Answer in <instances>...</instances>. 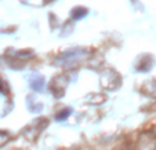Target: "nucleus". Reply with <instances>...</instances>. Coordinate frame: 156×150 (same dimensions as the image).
Listing matches in <instances>:
<instances>
[{
    "mask_svg": "<svg viewBox=\"0 0 156 150\" xmlns=\"http://www.w3.org/2000/svg\"><path fill=\"white\" fill-rule=\"evenodd\" d=\"M47 125H48V118L37 117L22 130V135H24L28 141L35 142L36 139L39 138V135L47 128Z\"/></svg>",
    "mask_w": 156,
    "mask_h": 150,
    "instance_id": "obj_1",
    "label": "nucleus"
},
{
    "mask_svg": "<svg viewBox=\"0 0 156 150\" xmlns=\"http://www.w3.org/2000/svg\"><path fill=\"white\" fill-rule=\"evenodd\" d=\"M101 87L105 91H115V90L120 88L122 85V76L119 72L115 69H105L101 73Z\"/></svg>",
    "mask_w": 156,
    "mask_h": 150,
    "instance_id": "obj_2",
    "label": "nucleus"
},
{
    "mask_svg": "<svg viewBox=\"0 0 156 150\" xmlns=\"http://www.w3.org/2000/svg\"><path fill=\"white\" fill-rule=\"evenodd\" d=\"M68 84H69V77L65 73H59L51 80L50 85H48V90H50V92L55 98H62L65 95Z\"/></svg>",
    "mask_w": 156,
    "mask_h": 150,
    "instance_id": "obj_3",
    "label": "nucleus"
},
{
    "mask_svg": "<svg viewBox=\"0 0 156 150\" xmlns=\"http://www.w3.org/2000/svg\"><path fill=\"white\" fill-rule=\"evenodd\" d=\"M136 150H156V135L152 132H144L136 142Z\"/></svg>",
    "mask_w": 156,
    "mask_h": 150,
    "instance_id": "obj_4",
    "label": "nucleus"
},
{
    "mask_svg": "<svg viewBox=\"0 0 156 150\" xmlns=\"http://www.w3.org/2000/svg\"><path fill=\"white\" fill-rule=\"evenodd\" d=\"M153 65V61H152V56L151 55H142L138 58L136 63V70L137 72H148Z\"/></svg>",
    "mask_w": 156,
    "mask_h": 150,
    "instance_id": "obj_5",
    "label": "nucleus"
},
{
    "mask_svg": "<svg viewBox=\"0 0 156 150\" xmlns=\"http://www.w3.org/2000/svg\"><path fill=\"white\" fill-rule=\"evenodd\" d=\"M44 85H46V81H44V77L41 76V74H33L32 79H30V88L33 90V91L39 92L41 91V90L44 88Z\"/></svg>",
    "mask_w": 156,
    "mask_h": 150,
    "instance_id": "obj_6",
    "label": "nucleus"
},
{
    "mask_svg": "<svg viewBox=\"0 0 156 150\" xmlns=\"http://www.w3.org/2000/svg\"><path fill=\"white\" fill-rule=\"evenodd\" d=\"M87 12L88 10L84 9V7H75L71 11V17L72 19H82V18H84L87 15Z\"/></svg>",
    "mask_w": 156,
    "mask_h": 150,
    "instance_id": "obj_7",
    "label": "nucleus"
},
{
    "mask_svg": "<svg viewBox=\"0 0 156 150\" xmlns=\"http://www.w3.org/2000/svg\"><path fill=\"white\" fill-rule=\"evenodd\" d=\"M105 101H106V95H104V94H91L88 97L90 105H101Z\"/></svg>",
    "mask_w": 156,
    "mask_h": 150,
    "instance_id": "obj_8",
    "label": "nucleus"
},
{
    "mask_svg": "<svg viewBox=\"0 0 156 150\" xmlns=\"http://www.w3.org/2000/svg\"><path fill=\"white\" fill-rule=\"evenodd\" d=\"M0 94L3 95H10L11 94V87H10L9 81L4 77L0 76Z\"/></svg>",
    "mask_w": 156,
    "mask_h": 150,
    "instance_id": "obj_9",
    "label": "nucleus"
},
{
    "mask_svg": "<svg viewBox=\"0 0 156 150\" xmlns=\"http://www.w3.org/2000/svg\"><path fill=\"white\" fill-rule=\"evenodd\" d=\"M72 114V107H64L62 110H59L58 113L55 114V118L58 121H64Z\"/></svg>",
    "mask_w": 156,
    "mask_h": 150,
    "instance_id": "obj_10",
    "label": "nucleus"
},
{
    "mask_svg": "<svg viewBox=\"0 0 156 150\" xmlns=\"http://www.w3.org/2000/svg\"><path fill=\"white\" fill-rule=\"evenodd\" d=\"M10 141H11L10 132H7V131H4V130H0V147L6 146Z\"/></svg>",
    "mask_w": 156,
    "mask_h": 150,
    "instance_id": "obj_11",
    "label": "nucleus"
},
{
    "mask_svg": "<svg viewBox=\"0 0 156 150\" xmlns=\"http://www.w3.org/2000/svg\"><path fill=\"white\" fill-rule=\"evenodd\" d=\"M65 150H77V149H65Z\"/></svg>",
    "mask_w": 156,
    "mask_h": 150,
    "instance_id": "obj_12",
    "label": "nucleus"
}]
</instances>
